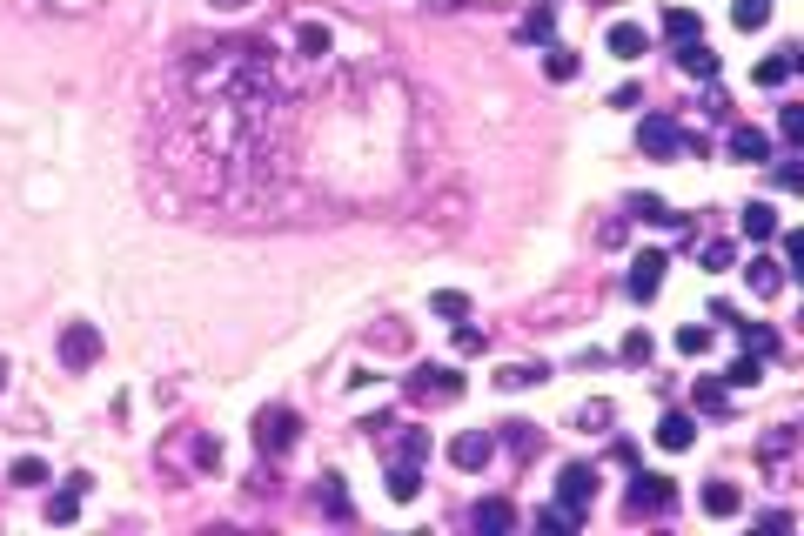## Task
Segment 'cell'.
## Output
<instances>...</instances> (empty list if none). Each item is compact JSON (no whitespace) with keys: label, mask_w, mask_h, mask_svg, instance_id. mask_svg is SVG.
Listing matches in <instances>:
<instances>
[{"label":"cell","mask_w":804,"mask_h":536,"mask_svg":"<svg viewBox=\"0 0 804 536\" xmlns=\"http://www.w3.org/2000/svg\"><path fill=\"white\" fill-rule=\"evenodd\" d=\"M456 349H463V356H476V349H490V329H476V322H456Z\"/></svg>","instance_id":"d590c367"},{"label":"cell","mask_w":804,"mask_h":536,"mask_svg":"<svg viewBox=\"0 0 804 536\" xmlns=\"http://www.w3.org/2000/svg\"><path fill=\"white\" fill-rule=\"evenodd\" d=\"M429 456V436L423 429H402V443H396V463H423Z\"/></svg>","instance_id":"e575fe53"},{"label":"cell","mask_w":804,"mask_h":536,"mask_svg":"<svg viewBox=\"0 0 804 536\" xmlns=\"http://www.w3.org/2000/svg\"><path fill=\"white\" fill-rule=\"evenodd\" d=\"M315 510L329 516V523H349V490H342V476H322V483H315Z\"/></svg>","instance_id":"8fae6325"},{"label":"cell","mask_w":804,"mask_h":536,"mask_svg":"<svg viewBox=\"0 0 804 536\" xmlns=\"http://www.w3.org/2000/svg\"><path fill=\"white\" fill-rule=\"evenodd\" d=\"M81 490H88V476H67V490L47 496V523H74L81 516Z\"/></svg>","instance_id":"d6986e66"},{"label":"cell","mask_w":804,"mask_h":536,"mask_svg":"<svg viewBox=\"0 0 804 536\" xmlns=\"http://www.w3.org/2000/svg\"><path fill=\"white\" fill-rule=\"evenodd\" d=\"M389 496H396V503H416V496H423V469H416V463H389Z\"/></svg>","instance_id":"44dd1931"},{"label":"cell","mask_w":804,"mask_h":536,"mask_svg":"<svg viewBox=\"0 0 804 536\" xmlns=\"http://www.w3.org/2000/svg\"><path fill=\"white\" fill-rule=\"evenodd\" d=\"M610 423V402H583L577 409V429H603Z\"/></svg>","instance_id":"ab89813d"},{"label":"cell","mask_w":804,"mask_h":536,"mask_svg":"<svg viewBox=\"0 0 804 536\" xmlns=\"http://www.w3.org/2000/svg\"><path fill=\"white\" fill-rule=\"evenodd\" d=\"M737 510H744V490H737V483H704V516L731 523Z\"/></svg>","instance_id":"5bb4252c"},{"label":"cell","mask_w":804,"mask_h":536,"mask_svg":"<svg viewBox=\"0 0 804 536\" xmlns=\"http://www.w3.org/2000/svg\"><path fill=\"white\" fill-rule=\"evenodd\" d=\"M295 436H302V423H295V409H282V402L255 416V449H262L268 463H275V456H289V449H295Z\"/></svg>","instance_id":"3957f363"},{"label":"cell","mask_w":804,"mask_h":536,"mask_svg":"<svg viewBox=\"0 0 804 536\" xmlns=\"http://www.w3.org/2000/svg\"><path fill=\"white\" fill-rule=\"evenodd\" d=\"M758 463H764V476H771L778 490H791V476H798V429L778 423V429L758 443Z\"/></svg>","instance_id":"7a4b0ae2"},{"label":"cell","mask_w":804,"mask_h":536,"mask_svg":"<svg viewBox=\"0 0 804 536\" xmlns=\"http://www.w3.org/2000/svg\"><path fill=\"white\" fill-rule=\"evenodd\" d=\"M603 47H610V54H617V61H637V54H644V27H637V21H617V27H610V34H603Z\"/></svg>","instance_id":"2e32d148"},{"label":"cell","mask_w":804,"mask_h":536,"mask_svg":"<svg viewBox=\"0 0 804 536\" xmlns=\"http://www.w3.org/2000/svg\"><path fill=\"white\" fill-rule=\"evenodd\" d=\"M657 443H664L670 456H677V449H691V443H697V423L684 416V409H670L664 423H657Z\"/></svg>","instance_id":"e0dca14e"},{"label":"cell","mask_w":804,"mask_h":536,"mask_svg":"<svg viewBox=\"0 0 804 536\" xmlns=\"http://www.w3.org/2000/svg\"><path fill=\"white\" fill-rule=\"evenodd\" d=\"M469 523H476V530H516V510L503 503V496H490V503L469 510Z\"/></svg>","instance_id":"7402d4cb"},{"label":"cell","mask_w":804,"mask_h":536,"mask_svg":"<svg viewBox=\"0 0 804 536\" xmlns=\"http://www.w3.org/2000/svg\"><path fill=\"white\" fill-rule=\"evenodd\" d=\"M0 389H7V356H0Z\"/></svg>","instance_id":"ee69618b"},{"label":"cell","mask_w":804,"mask_h":536,"mask_svg":"<svg viewBox=\"0 0 804 536\" xmlns=\"http://www.w3.org/2000/svg\"><path fill=\"white\" fill-rule=\"evenodd\" d=\"M21 14H94L101 0H14Z\"/></svg>","instance_id":"d4e9b609"},{"label":"cell","mask_w":804,"mask_h":536,"mask_svg":"<svg viewBox=\"0 0 804 536\" xmlns=\"http://www.w3.org/2000/svg\"><path fill=\"white\" fill-rule=\"evenodd\" d=\"M791 67H798V47H778L771 61H758L751 81H758V88H784V81H791Z\"/></svg>","instance_id":"ffe728a7"},{"label":"cell","mask_w":804,"mask_h":536,"mask_svg":"<svg viewBox=\"0 0 804 536\" xmlns=\"http://www.w3.org/2000/svg\"><path fill=\"white\" fill-rule=\"evenodd\" d=\"M409 396H416V402H456V396H463V376L423 362V369H409Z\"/></svg>","instance_id":"8992f818"},{"label":"cell","mask_w":804,"mask_h":536,"mask_svg":"<svg viewBox=\"0 0 804 536\" xmlns=\"http://www.w3.org/2000/svg\"><path fill=\"white\" fill-rule=\"evenodd\" d=\"M778 134H784V141H798V134H804V114L798 108H778Z\"/></svg>","instance_id":"60d3db41"},{"label":"cell","mask_w":804,"mask_h":536,"mask_svg":"<svg viewBox=\"0 0 804 536\" xmlns=\"http://www.w3.org/2000/svg\"><path fill=\"white\" fill-rule=\"evenodd\" d=\"M664 268H670V255H657V248H650V255H637V262H630V295H637V302H650V295L664 289Z\"/></svg>","instance_id":"30bf717a"},{"label":"cell","mask_w":804,"mask_h":536,"mask_svg":"<svg viewBox=\"0 0 804 536\" xmlns=\"http://www.w3.org/2000/svg\"><path fill=\"white\" fill-rule=\"evenodd\" d=\"M731 21H737V27H764V21H771V0H737Z\"/></svg>","instance_id":"836d02e7"},{"label":"cell","mask_w":804,"mask_h":536,"mask_svg":"<svg viewBox=\"0 0 804 536\" xmlns=\"http://www.w3.org/2000/svg\"><path fill=\"white\" fill-rule=\"evenodd\" d=\"M215 7H222V14H235V7H255V0H215Z\"/></svg>","instance_id":"7bdbcfd3"},{"label":"cell","mask_w":804,"mask_h":536,"mask_svg":"<svg viewBox=\"0 0 804 536\" xmlns=\"http://www.w3.org/2000/svg\"><path fill=\"white\" fill-rule=\"evenodd\" d=\"M697 255H704V268H731V255H737V248H731V242H717V235H711V242L697 248Z\"/></svg>","instance_id":"74e56055"},{"label":"cell","mask_w":804,"mask_h":536,"mask_svg":"<svg viewBox=\"0 0 804 536\" xmlns=\"http://www.w3.org/2000/svg\"><path fill=\"white\" fill-rule=\"evenodd\" d=\"M664 34H670V41H697L704 27H697V14H691V7H670V14H664Z\"/></svg>","instance_id":"f1b7e54d"},{"label":"cell","mask_w":804,"mask_h":536,"mask_svg":"<svg viewBox=\"0 0 804 536\" xmlns=\"http://www.w3.org/2000/svg\"><path fill=\"white\" fill-rule=\"evenodd\" d=\"M503 443H510L516 456H536V449H543V429H530V423H503Z\"/></svg>","instance_id":"83f0119b"},{"label":"cell","mask_w":804,"mask_h":536,"mask_svg":"<svg viewBox=\"0 0 804 536\" xmlns=\"http://www.w3.org/2000/svg\"><path fill=\"white\" fill-rule=\"evenodd\" d=\"M697 409H704V416H724V409H731V389H724V382H697Z\"/></svg>","instance_id":"4dcf8cb0"},{"label":"cell","mask_w":804,"mask_h":536,"mask_svg":"<svg viewBox=\"0 0 804 536\" xmlns=\"http://www.w3.org/2000/svg\"><path fill=\"white\" fill-rule=\"evenodd\" d=\"M543 74H550V81H577V74H583V61L570 54V47H557V41H550V61H543Z\"/></svg>","instance_id":"4316f807"},{"label":"cell","mask_w":804,"mask_h":536,"mask_svg":"<svg viewBox=\"0 0 804 536\" xmlns=\"http://www.w3.org/2000/svg\"><path fill=\"white\" fill-rule=\"evenodd\" d=\"M429 309L443 315V322H463L469 315V295H456V289H443V295H429Z\"/></svg>","instance_id":"d6a6232c"},{"label":"cell","mask_w":804,"mask_h":536,"mask_svg":"<svg viewBox=\"0 0 804 536\" xmlns=\"http://www.w3.org/2000/svg\"><path fill=\"white\" fill-rule=\"evenodd\" d=\"M423 7H436V14H456V7H463V0H423Z\"/></svg>","instance_id":"b9f144b4"},{"label":"cell","mask_w":804,"mask_h":536,"mask_svg":"<svg viewBox=\"0 0 804 536\" xmlns=\"http://www.w3.org/2000/svg\"><path fill=\"white\" fill-rule=\"evenodd\" d=\"M550 34H557V7L543 0V7H536L530 21H523V41H550Z\"/></svg>","instance_id":"f546056e"},{"label":"cell","mask_w":804,"mask_h":536,"mask_svg":"<svg viewBox=\"0 0 804 536\" xmlns=\"http://www.w3.org/2000/svg\"><path fill=\"white\" fill-rule=\"evenodd\" d=\"M670 503H677V490H670V476H644V469H637V483H630V516H657V510H670Z\"/></svg>","instance_id":"9c48e42d"},{"label":"cell","mask_w":804,"mask_h":536,"mask_svg":"<svg viewBox=\"0 0 804 536\" xmlns=\"http://www.w3.org/2000/svg\"><path fill=\"white\" fill-rule=\"evenodd\" d=\"M744 282H751V295H778L784 289V262H778V255H751Z\"/></svg>","instance_id":"4fadbf2b"},{"label":"cell","mask_w":804,"mask_h":536,"mask_svg":"<svg viewBox=\"0 0 804 536\" xmlns=\"http://www.w3.org/2000/svg\"><path fill=\"white\" fill-rule=\"evenodd\" d=\"M597 483H603V476H597V463H570V469L557 476V503H563L570 516H583L590 503H597Z\"/></svg>","instance_id":"5b68a950"},{"label":"cell","mask_w":804,"mask_h":536,"mask_svg":"<svg viewBox=\"0 0 804 536\" xmlns=\"http://www.w3.org/2000/svg\"><path fill=\"white\" fill-rule=\"evenodd\" d=\"M724 148H731V161H751V168H758V161H771V141H764L758 128H731V141H724Z\"/></svg>","instance_id":"ac0fdd59"},{"label":"cell","mask_w":804,"mask_h":536,"mask_svg":"<svg viewBox=\"0 0 804 536\" xmlns=\"http://www.w3.org/2000/svg\"><path fill=\"white\" fill-rule=\"evenodd\" d=\"M677 349H684V356H704V349H711V329L684 322V329H677Z\"/></svg>","instance_id":"8d00e7d4"},{"label":"cell","mask_w":804,"mask_h":536,"mask_svg":"<svg viewBox=\"0 0 804 536\" xmlns=\"http://www.w3.org/2000/svg\"><path fill=\"white\" fill-rule=\"evenodd\" d=\"M617 356H624V362H650V335H644V329H630V335H624V349H617Z\"/></svg>","instance_id":"f35d334b"},{"label":"cell","mask_w":804,"mask_h":536,"mask_svg":"<svg viewBox=\"0 0 804 536\" xmlns=\"http://www.w3.org/2000/svg\"><path fill=\"white\" fill-rule=\"evenodd\" d=\"M262 41H268V61H275V81H282L295 101L376 74V54H382L376 34L356 27L349 14H335V7H302V14H289L275 34H262Z\"/></svg>","instance_id":"6da1fadb"},{"label":"cell","mask_w":804,"mask_h":536,"mask_svg":"<svg viewBox=\"0 0 804 536\" xmlns=\"http://www.w3.org/2000/svg\"><path fill=\"white\" fill-rule=\"evenodd\" d=\"M603 7H610V0H603Z\"/></svg>","instance_id":"f6af8a7d"},{"label":"cell","mask_w":804,"mask_h":536,"mask_svg":"<svg viewBox=\"0 0 804 536\" xmlns=\"http://www.w3.org/2000/svg\"><path fill=\"white\" fill-rule=\"evenodd\" d=\"M61 362H67V369H94V362H101V329H94V322H67Z\"/></svg>","instance_id":"52a82bcc"},{"label":"cell","mask_w":804,"mask_h":536,"mask_svg":"<svg viewBox=\"0 0 804 536\" xmlns=\"http://www.w3.org/2000/svg\"><path fill=\"white\" fill-rule=\"evenodd\" d=\"M543 376H550L543 362H510V369H496V389H536Z\"/></svg>","instance_id":"cb8c5ba5"},{"label":"cell","mask_w":804,"mask_h":536,"mask_svg":"<svg viewBox=\"0 0 804 536\" xmlns=\"http://www.w3.org/2000/svg\"><path fill=\"white\" fill-rule=\"evenodd\" d=\"M637 141H644L650 155H684V148H697V155H704V141H691V134L677 128V121H670V114H644V128H637Z\"/></svg>","instance_id":"277c9868"},{"label":"cell","mask_w":804,"mask_h":536,"mask_svg":"<svg viewBox=\"0 0 804 536\" xmlns=\"http://www.w3.org/2000/svg\"><path fill=\"white\" fill-rule=\"evenodd\" d=\"M630 222H650V228H684V215H677L670 201H657V195H637V201H630Z\"/></svg>","instance_id":"9a60e30c"},{"label":"cell","mask_w":804,"mask_h":536,"mask_svg":"<svg viewBox=\"0 0 804 536\" xmlns=\"http://www.w3.org/2000/svg\"><path fill=\"white\" fill-rule=\"evenodd\" d=\"M490 456H496V436H490V429H463V436L449 443V463H456V469H469V476L490 463Z\"/></svg>","instance_id":"ba28073f"},{"label":"cell","mask_w":804,"mask_h":536,"mask_svg":"<svg viewBox=\"0 0 804 536\" xmlns=\"http://www.w3.org/2000/svg\"><path fill=\"white\" fill-rule=\"evenodd\" d=\"M677 67L697 74V81H717V54L704 47V34H697V41H677Z\"/></svg>","instance_id":"7c38bea8"},{"label":"cell","mask_w":804,"mask_h":536,"mask_svg":"<svg viewBox=\"0 0 804 536\" xmlns=\"http://www.w3.org/2000/svg\"><path fill=\"white\" fill-rule=\"evenodd\" d=\"M744 235H751V242H771V235H778V208H771V201H751V208H744Z\"/></svg>","instance_id":"603a6c76"},{"label":"cell","mask_w":804,"mask_h":536,"mask_svg":"<svg viewBox=\"0 0 804 536\" xmlns=\"http://www.w3.org/2000/svg\"><path fill=\"white\" fill-rule=\"evenodd\" d=\"M758 376H764V356H737L724 369V389H758Z\"/></svg>","instance_id":"484cf974"},{"label":"cell","mask_w":804,"mask_h":536,"mask_svg":"<svg viewBox=\"0 0 804 536\" xmlns=\"http://www.w3.org/2000/svg\"><path fill=\"white\" fill-rule=\"evenodd\" d=\"M7 476H14L21 490H41V483H47V463H41V456H21V463L7 469Z\"/></svg>","instance_id":"1f68e13d"}]
</instances>
